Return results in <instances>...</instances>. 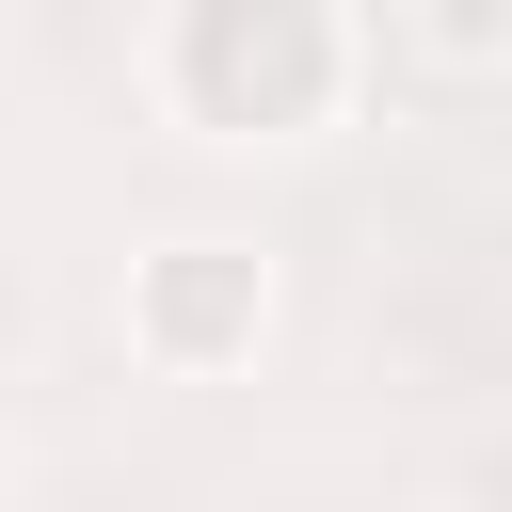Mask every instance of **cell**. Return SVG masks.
I'll return each mask as SVG.
<instances>
[{"instance_id": "6da1fadb", "label": "cell", "mask_w": 512, "mask_h": 512, "mask_svg": "<svg viewBox=\"0 0 512 512\" xmlns=\"http://www.w3.org/2000/svg\"><path fill=\"white\" fill-rule=\"evenodd\" d=\"M432 48H448V64H496V48H512V0H432Z\"/></svg>"}]
</instances>
